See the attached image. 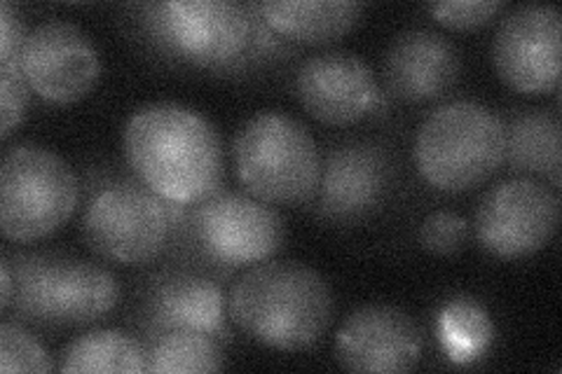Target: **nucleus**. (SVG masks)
Here are the masks:
<instances>
[{"label":"nucleus","mask_w":562,"mask_h":374,"mask_svg":"<svg viewBox=\"0 0 562 374\" xmlns=\"http://www.w3.org/2000/svg\"><path fill=\"white\" fill-rule=\"evenodd\" d=\"M0 288H3V293H0V309H8L12 302H14V279H12V267H10V260H3V264H0Z\"/></svg>","instance_id":"28"},{"label":"nucleus","mask_w":562,"mask_h":374,"mask_svg":"<svg viewBox=\"0 0 562 374\" xmlns=\"http://www.w3.org/2000/svg\"><path fill=\"white\" fill-rule=\"evenodd\" d=\"M146 12L157 41L195 66L231 64L251 41L249 12L233 0H169Z\"/></svg>","instance_id":"9"},{"label":"nucleus","mask_w":562,"mask_h":374,"mask_svg":"<svg viewBox=\"0 0 562 374\" xmlns=\"http://www.w3.org/2000/svg\"><path fill=\"white\" fill-rule=\"evenodd\" d=\"M295 97L303 109L330 127H349L373 113L380 89L359 55L328 49L307 57L295 73Z\"/></svg>","instance_id":"13"},{"label":"nucleus","mask_w":562,"mask_h":374,"mask_svg":"<svg viewBox=\"0 0 562 374\" xmlns=\"http://www.w3.org/2000/svg\"><path fill=\"white\" fill-rule=\"evenodd\" d=\"M462 59L454 43L431 29L398 33L384 55V82L390 94L411 101H434L460 80Z\"/></svg>","instance_id":"15"},{"label":"nucleus","mask_w":562,"mask_h":374,"mask_svg":"<svg viewBox=\"0 0 562 374\" xmlns=\"http://www.w3.org/2000/svg\"><path fill=\"white\" fill-rule=\"evenodd\" d=\"M333 309L328 281L297 260L258 262L227 295L233 324L254 342L277 351H303L319 342Z\"/></svg>","instance_id":"2"},{"label":"nucleus","mask_w":562,"mask_h":374,"mask_svg":"<svg viewBox=\"0 0 562 374\" xmlns=\"http://www.w3.org/2000/svg\"><path fill=\"white\" fill-rule=\"evenodd\" d=\"M20 66L41 99L68 105L85 99L101 78V57L94 41L78 24L49 20L26 35Z\"/></svg>","instance_id":"12"},{"label":"nucleus","mask_w":562,"mask_h":374,"mask_svg":"<svg viewBox=\"0 0 562 374\" xmlns=\"http://www.w3.org/2000/svg\"><path fill=\"white\" fill-rule=\"evenodd\" d=\"M61 372H94V374H138L148 372V353L136 337L122 330H90L70 342L59 361Z\"/></svg>","instance_id":"18"},{"label":"nucleus","mask_w":562,"mask_h":374,"mask_svg":"<svg viewBox=\"0 0 562 374\" xmlns=\"http://www.w3.org/2000/svg\"><path fill=\"white\" fill-rule=\"evenodd\" d=\"M443 340L452 359H471V355L483 353L495 337L490 314L473 299H454L446 307L443 318Z\"/></svg>","instance_id":"22"},{"label":"nucleus","mask_w":562,"mask_h":374,"mask_svg":"<svg viewBox=\"0 0 562 374\" xmlns=\"http://www.w3.org/2000/svg\"><path fill=\"white\" fill-rule=\"evenodd\" d=\"M82 237L103 260L146 264L162 253L169 237V213L150 190L113 185L87 204Z\"/></svg>","instance_id":"8"},{"label":"nucleus","mask_w":562,"mask_h":374,"mask_svg":"<svg viewBox=\"0 0 562 374\" xmlns=\"http://www.w3.org/2000/svg\"><path fill=\"white\" fill-rule=\"evenodd\" d=\"M55 363H52L49 353L45 347L35 340L31 332H26L22 326L10 324L5 320L0 326V372H52Z\"/></svg>","instance_id":"23"},{"label":"nucleus","mask_w":562,"mask_h":374,"mask_svg":"<svg viewBox=\"0 0 562 374\" xmlns=\"http://www.w3.org/2000/svg\"><path fill=\"white\" fill-rule=\"evenodd\" d=\"M562 16L555 5H520L508 12L492 41V64L520 94H549L560 84Z\"/></svg>","instance_id":"11"},{"label":"nucleus","mask_w":562,"mask_h":374,"mask_svg":"<svg viewBox=\"0 0 562 374\" xmlns=\"http://www.w3.org/2000/svg\"><path fill=\"white\" fill-rule=\"evenodd\" d=\"M384 159L373 148H340L322 167V213L336 220H351L371 211L386 188Z\"/></svg>","instance_id":"16"},{"label":"nucleus","mask_w":562,"mask_h":374,"mask_svg":"<svg viewBox=\"0 0 562 374\" xmlns=\"http://www.w3.org/2000/svg\"><path fill=\"white\" fill-rule=\"evenodd\" d=\"M29 31L24 29L22 14L10 3L0 5V61L20 59Z\"/></svg>","instance_id":"27"},{"label":"nucleus","mask_w":562,"mask_h":374,"mask_svg":"<svg viewBox=\"0 0 562 374\" xmlns=\"http://www.w3.org/2000/svg\"><path fill=\"white\" fill-rule=\"evenodd\" d=\"M502 10L504 3L499 0H443V3L429 5V12L438 24L457 31L481 29Z\"/></svg>","instance_id":"26"},{"label":"nucleus","mask_w":562,"mask_h":374,"mask_svg":"<svg viewBox=\"0 0 562 374\" xmlns=\"http://www.w3.org/2000/svg\"><path fill=\"white\" fill-rule=\"evenodd\" d=\"M80 200L78 178L64 159L38 144L12 146L0 167V229L16 243L61 229Z\"/></svg>","instance_id":"5"},{"label":"nucleus","mask_w":562,"mask_h":374,"mask_svg":"<svg viewBox=\"0 0 562 374\" xmlns=\"http://www.w3.org/2000/svg\"><path fill=\"white\" fill-rule=\"evenodd\" d=\"M506 159V127L481 101L457 99L431 111L415 136V165L425 181L443 192L483 185Z\"/></svg>","instance_id":"3"},{"label":"nucleus","mask_w":562,"mask_h":374,"mask_svg":"<svg viewBox=\"0 0 562 374\" xmlns=\"http://www.w3.org/2000/svg\"><path fill=\"white\" fill-rule=\"evenodd\" d=\"M506 157L516 171L549 175L560 188V117L547 111L522 113L506 129Z\"/></svg>","instance_id":"20"},{"label":"nucleus","mask_w":562,"mask_h":374,"mask_svg":"<svg viewBox=\"0 0 562 374\" xmlns=\"http://www.w3.org/2000/svg\"><path fill=\"white\" fill-rule=\"evenodd\" d=\"M157 316L171 330L216 332L223 326V293L204 276H179L157 293Z\"/></svg>","instance_id":"19"},{"label":"nucleus","mask_w":562,"mask_h":374,"mask_svg":"<svg viewBox=\"0 0 562 374\" xmlns=\"http://www.w3.org/2000/svg\"><path fill=\"white\" fill-rule=\"evenodd\" d=\"M239 183L268 204H301L322 181V155L301 120L262 111L244 122L233 144Z\"/></svg>","instance_id":"4"},{"label":"nucleus","mask_w":562,"mask_h":374,"mask_svg":"<svg viewBox=\"0 0 562 374\" xmlns=\"http://www.w3.org/2000/svg\"><path fill=\"white\" fill-rule=\"evenodd\" d=\"M355 0H274L258 3L268 26L301 43H333L355 29L363 14Z\"/></svg>","instance_id":"17"},{"label":"nucleus","mask_w":562,"mask_h":374,"mask_svg":"<svg viewBox=\"0 0 562 374\" xmlns=\"http://www.w3.org/2000/svg\"><path fill=\"white\" fill-rule=\"evenodd\" d=\"M223 367L225 359L214 335L200 330H169L160 337L148 359V372L202 374Z\"/></svg>","instance_id":"21"},{"label":"nucleus","mask_w":562,"mask_h":374,"mask_svg":"<svg viewBox=\"0 0 562 374\" xmlns=\"http://www.w3.org/2000/svg\"><path fill=\"white\" fill-rule=\"evenodd\" d=\"M422 351L425 337L419 326L392 305H366L351 311L336 337L338 363L349 372H411Z\"/></svg>","instance_id":"14"},{"label":"nucleus","mask_w":562,"mask_h":374,"mask_svg":"<svg viewBox=\"0 0 562 374\" xmlns=\"http://www.w3.org/2000/svg\"><path fill=\"white\" fill-rule=\"evenodd\" d=\"M195 231L206 253L231 267L270 260L286 241L279 211L246 192H214L195 213Z\"/></svg>","instance_id":"10"},{"label":"nucleus","mask_w":562,"mask_h":374,"mask_svg":"<svg viewBox=\"0 0 562 374\" xmlns=\"http://www.w3.org/2000/svg\"><path fill=\"white\" fill-rule=\"evenodd\" d=\"M469 237V223L454 211H436L419 227V243L436 256H452Z\"/></svg>","instance_id":"25"},{"label":"nucleus","mask_w":562,"mask_h":374,"mask_svg":"<svg viewBox=\"0 0 562 374\" xmlns=\"http://www.w3.org/2000/svg\"><path fill=\"white\" fill-rule=\"evenodd\" d=\"M558 223V192L535 178H512L490 188L473 216L481 248L502 260L535 256L553 239Z\"/></svg>","instance_id":"7"},{"label":"nucleus","mask_w":562,"mask_h":374,"mask_svg":"<svg viewBox=\"0 0 562 374\" xmlns=\"http://www.w3.org/2000/svg\"><path fill=\"white\" fill-rule=\"evenodd\" d=\"M31 94L20 59L0 61V138H8L24 122Z\"/></svg>","instance_id":"24"},{"label":"nucleus","mask_w":562,"mask_h":374,"mask_svg":"<svg viewBox=\"0 0 562 374\" xmlns=\"http://www.w3.org/2000/svg\"><path fill=\"white\" fill-rule=\"evenodd\" d=\"M122 150L140 183L165 202H204L221 185V136L204 115L183 103L140 105L125 124Z\"/></svg>","instance_id":"1"},{"label":"nucleus","mask_w":562,"mask_h":374,"mask_svg":"<svg viewBox=\"0 0 562 374\" xmlns=\"http://www.w3.org/2000/svg\"><path fill=\"white\" fill-rule=\"evenodd\" d=\"M16 305L33 320L52 326H90L120 302V281L90 260H41L16 288Z\"/></svg>","instance_id":"6"}]
</instances>
